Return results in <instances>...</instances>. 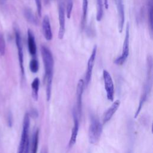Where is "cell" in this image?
<instances>
[{"label": "cell", "instance_id": "1", "mask_svg": "<svg viewBox=\"0 0 153 153\" xmlns=\"http://www.w3.org/2000/svg\"><path fill=\"white\" fill-rule=\"evenodd\" d=\"M41 56L45 69V80L46 84V99L49 101L51 94L52 80L54 67V60L50 49L45 45L41 47Z\"/></svg>", "mask_w": 153, "mask_h": 153}, {"label": "cell", "instance_id": "2", "mask_svg": "<svg viewBox=\"0 0 153 153\" xmlns=\"http://www.w3.org/2000/svg\"><path fill=\"white\" fill-rule=\"evenodd\" d=\"M152 57L151 56H149L148 57V59H147V78L146 80V82L145 83L144 87H143V91L140 99V101H139V103L138 105V108L136 110V114H135V116L134 118H136L139 114L140 112V110L144 104V103L145 102L150 92L151 88V83H152V77H151V71H152Z\"/></svg>", "mask_w": 153, "mask_h": 153}, {"label": "cell", "instance_id": "3", "mask_svg": "<svg viewBox=\"0 0 153 153\" xmlns=\"http://www.w3.org/2000/svg\"><path fill=\"white\" fill-rule=\"evenodd\" d=\"M102 129L103 126L99 120L96 116L92 115L88 129V140L90 143L94 144L99 141Z\"/></svg>", "mask_w": 153, "mask_h": 153}, {"label": "cell", "instance_id": "4", "mask_svg": "<svg viewBox=\"0 0 153 153\" xmlns=\"http://www.w3.org/2000/svg\"><path fill=\"white\" fill-rule=\"evenodd\" d=\"M29 126H30V116L28 113H26L25 115L24 119H23L22 131L20 140L17 153H23L25 145L28 142H29Z\"/></svg>", "mask_w": 153, "mask_h": 153}, {"label": "cell", "instance_id": "5", "mask_svg": "<svg viewBox=\"0 0 153 153\" xmlns=\"http://www.w3.org/2000/svg\"><path fill=\"white\" fill-rule=\"evenodd\" d=\"M14 34H15V41L16 47L17 48L18 53V59L19 63L20 68V71L22 76L25 75V69L23 65V44H22V39L21 37V34L20 30L17 27H14Z\"/></svg>", "mask_w": 153, "mask_h": 153}, {"label": "cell", "instance_id": "6", "mask_svg": "<svg viewBox=\"0 0 153 153\" xmlns=\"http://www.w3.org/2000/svg\"><path fill=\"white\" fill-rule=\"evenodd\" d=\"M129 55V26L127 23L126 29V35L124 39L122 53L120 56L114 60V63L117 65H122L127 60Z\"/></svg>", "mask_w": 153, "mask_h": 153}, {"label": "cell", "instance_id": "7", "mask_svg": "<svg viewBox=\"0 0 153 153\" xmlns=\"http://www.w3.org/2000/svg\"><path fill=\"white\" fill-rule=\"evenodd\" d=\"M103 77L107 99L110 101H113L114 96V87L112 77L110 74L106 70H103Z\"/></svg>", "mask_w": 153, "mask_h": 153}, {"label": "cell", "instance_id": "8", "mask_svg": "<svg viewBox=\"0 0 153 153\" xmlns=\"http://www.w3.org/2000/svg\"><path fill=\"white\" fill-rule=\"evenodd\" d=\"M72 114H73V119H74V126L72 129L71 134V137H70L69 143H68V148L69 149L72 148L73 146L75 145L77 135L78 133V130H79V117L78 115V114L76 111L75 107L73 109Z\"/></svg>", "mask_w": 153, "mask_h": 153}, {"label": "cell", "instance_id": "9", "mask_svg": "<svg viewBox=\"0 0 153 153\" xmlns=\"http://www.w3.org/2000/svg\"><path fill=\"white\" fill-rule=\"evenodd\" d=\"M96 53H97V46L95 45L93 48L91 54L88 59V62H87V71L85 73V79L84 81V87H87L91 78V75H92V72H93V69L94 67V63L96 59Z\"/></svg>", "mask_w": 153, "mask_h": 153}, {"label": "cell", "instance_id": "10", "mask_svg": "<svg viewBox=\"0 0 153 153\" xmlns=\"http://www.w3.org/2000/svg\"><path fill=\"white\" fill-rule=\"evenodd\" d=\"M58 11L59 21V30L58 33V38L59 39H62L65 33V10L64 4L62 1H60L59 3Z\"/></svg>", "mask_w": 153, "mask_h": 153}, {"label": "cell", "instance_id": "11", "mask_svg": "<svg viewBox=\"0 0 153 153\" xmlns=\"http://www.w3.org/2000/svg\"><path fill=\"white\" fill-rule=\"evenodd\" d=\"M84 89V82L82 79H80L78 82L76 87V109L80 118L82 111V97Z\"/></svg>", "mask_w": 153, "mask_h": 153}, {"label": "cell", "instance_id": "12", "mask_svg": "<svg viewBox=\"0 0 153 153\" xmlns=\"http://www.w3.org/2000/svg\"><path fill=\"white\" fill-rule=\"evenodd\" d=\"M118 16V30L121 33L124 23V6L123 0H116Z\"/></svg>", "mask_w": 153, "mask_h": 153}, {"label": "cell", "instance_id": "13", "mask_svg": "<svg viewBox=\"0 0 153 153\" xmlns=\"http://www.w3.org/2000/svg\"><path fill=\"white\" fill-rule=\"evenodd\" d=\"M42 33L47 41H51L53 38V34L51 29L50 19L48 16H45L42 22Z\"/></svg>", "mask_w": 153, "mask_h": 153}, {"label": "cell", "instance_id": "14", "mask_svg": "<svg viewBox=\"0 0 153 153\" xmlns=\"http://www.w3.org/2000/svg\"><path fill=\"white\" fill-rule=\"evenodd\" d=\"M27 47L30 54L32 56H35L36 53V45L35 38L33 33L30 29H27Z\"/></svg>", "mask_w": 153, "mask_h": 153}, {"label": "cell", "instance_id": "15", "mask_svg": "<svg viewBox=\"0 0 153 153\" xmlns=\"http://www.w3.org/2000/svg\"><path fill=\"white\" fill-rule=\"evenodd\" d=\"M120 105V101L119 100H115L112 105L108 108V109L104 114L103 117V123L106 124L108 123L114 114L116 112Z\"/></svg>", "mask_w": 153, "mask_h": 153}, {"label": "cell", "instance_id": "16", "mask_svg": "<svg viewBox=\"0 0 153 153\" xmlns=\"http://www.w3.org/2000/svg\"><path fill=\"white\" fill-rule=\"evenodd\" d=\"M38 136H39V130H35L32 134L31 143L29 146L30 153H36L38 145Z\"/></svg>", "mask_w": 153, "mask_h": 153}, {"label": "cell", "instance_id": "17", "mask_svg": "<svg viewBox=\"0 0 153 153\" xmlns=\"http://www.w3.org/2000/svg\"><path fill=\"white\" fill-rule=\"evenodd\" d=\"M39 79L38 77H36L31 83V88H32V98L37 101L38 99V91L39 88Z\"/></svg>", "mask_w": 153, "mask_h": 153}, {"label": "cell", "instance_id": "18", "mask_svg": "<svg viewBox=\"0 0 153 153\" xmlns=\"http://www.w3.org/2000/svg\"><path fill=\"white\" fill-rule=\"evenodd\" d=\"M24 16L26 19L30 23L37 25H38V22L35 17V16L33 14L32 11L29 8H25L24 10Z\"/></svg>", "mask_w": 153, "mask_h": 153}, {"label": "cell", "instance_id": "19", "mask_svg": "<svg viewBox=\"0 0 153 153\" xmlns=\"http://www.w3.org/2000/svg\"><path fill=\"white\" fill-rule=\"evenodd\" d=\"M103 15V0H97V14L96 20L98 22L101 21Z\"/></svg>", "mask_w": 153, "mask_h": 153}, {"label": "cell", "instance_id": "20", "mask_svg": "<svg viewBox=\"0 0 153 153\" xmlns=\"http://www.w3.org/2000/svg\"><path fill=\"white\" fill-rule=\"evenodd\" d=\"M29 69L32 73H36L39 69V63L36 59H32L29 63Z\"/></svg>", "mask_w": 153, "mask_h": 153}, {"label": "cell", "instance_id": "21", "mask_svg": "<svg viewBox=\"0 0 153 153\" xmlns=\"http://www.w3.org/2000/svg\"><path fill=\"white\" fill-rule=\"evenodd\" d=\"M148 7H149V9H148V20H149L150 30L152 32V13H153L152 0L149 1Z\"/></svg>", "mask_w": 153, "mask_h": 153}, {"label": "cell", "instance_id": "22", "mask_svg": "<svg viewBox=\"0 0 153 153\" xmlns=\"http://www.w3.org/2000/svg\"><path fill=\"white\" fill-rule=\"evenodd\" d=\"M88 11V0H82V23L86 21Z\"/></svg>", "mask_w": 153, "mask_h": 153}, {"label": "cell", "instance_id": "23", "mask_svg": "<svg viewBox=\"0 0 153 153\" xmlns=\"http://www.w3.org/2000/svg\"><path fill=\"white\" fill-rule=\"evenodd\" d=\"M66 13L67 17L69 19L71 16L72 7H73V1L72 0H66Z\"/></svg>", "mask_w": 153, "mask_h": 153}, {"label": "cell", "instance_id": "24", "mask_svg": "<svg viewBox=\"0 0 153 153\" xmlns=\"http://www.w3.org/2000/svg\"><path fill=\"white\" fill-rule=\"evenodd\" d=\"M5 53V41L2 34L0 33V55L4 56Z\"/></svg>", "mask_w": 153, "mask_h": 153}, {"label": "cell", "instance_id": "25", "mask_svg": "<svg viewBox=\"0 0 153 153\" xmlns=\"http://www.w3.org/2000/svg\"><path fill=\"white\" fill-rule=\"evenodd\" d=\"M35 4L37 8V12L39 17H41V11H42V4L41 0H35Z\"/></svg>", "mask_w": 153, "mask_h": 153}, {"label": "cell", "instance_id": "26", "mask_svg": "<svg viewBox=\"0 0 153 153\" xmlns=\"http://www.w3.org/2000/svg\"><path fill=\"white\" fill-rule=\"evenodd\" d=\"M29 115H31L33 118H36L38 117V112L35 109H32L31 111H30V113L29 114Z\"/></svg>", "mask_w": 153, "mask_h": 153}, {"label": "cell", "instance_id": "27", "mask_svg": "<svg viewBox=\"0 0 153 153\" xmlns=\"http://www.w3.org/2000/svg\"><path fill=\"white\" fill-rule=\"evenodd\" d=\"M40 153H48V150L47 148L45 146H44L42 148L41 150V152Z\"/></svg>", "mask_w": 153, "mask_h": 153}, {"label": "cell", "instance_id": "28", "mask_svg": "<svg viewBox=\"0 0 153 153\" xmlns=\"http://www.w3.org/2000/svg\"><path fill=\"white\" fill-rule=\"evenodd\" d=\"M103 1H104V4H105V8L108 9V7H109L108 0H103Z\"/></svg>", "mask_w": 153, "mask_h": 153}]
</instances>
